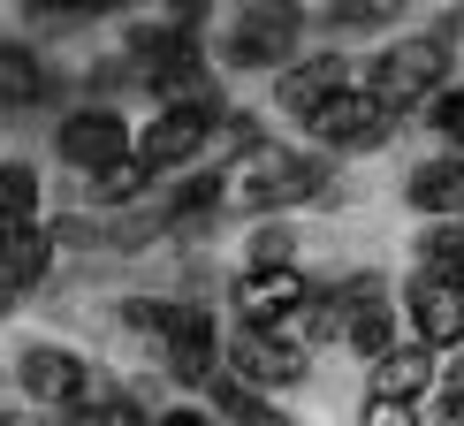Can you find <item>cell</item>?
<instances>
[{"label": "cell", "instance_id": "19", "mask_svg": "<svg viewBox=\"0 0 464 426\" xmlns=\"http://www.w3.org/2000/svg\"><path fill=\"white\" fill-rule=\"evenodd\" d=\"M411 275L464 297V221H419L411 228Z\"/></svg>", "mask_w": 464, "mask_h": 426}, {"label": "cell", "instance_id": "11", "mask_svg": "<svg viewBox=\"0 0 464 426\" xmlns=\"http://www.w3.org/2000/svg\"><path fill=\"white\" fill-rule=\"evenodd\" d=\"M396 305H403V335L411 343H427V351H464V297L457 289H441L427 275H411L403 266V289H396Z\"/></svg>", "mask_w": 464, "mask_h": 426}, {"label": "cell", "instance_id": "9", "mask_svg": "<svg viewBox=\"0 0 464 426\" xmlns=\"http://www.w3.org/2000/svg\"><path fill=\"white\" fill-rule=\"evenodd\" d=\"M214 130H221V114H206V107H152L138 122V160L160 183H176L214 160Z\"/></svg>", "mask_w": 464, "mask_h": 426}, {"label": "cell", "instance_id": "5", "mask_svg": "<svg viewBox=\"0 0 464 426\" xmlns=\"http://www.w3.org/2000/svg\"><path fill=\"white\" fill-rule=\"evenodd\" d=\"M46 160L62 168V176L100 183L107 168L138 160V122H130L122 107H107V100H76V107L53 114V130H46Z\"/></svg>", "mask_w": 464, "mask_h": 426}, {"label": "cell", "instance_id": "18", "mask_svg": "<svg viewBox=\"0 0 464 426\" xmlns=\"http://www.w3.org/2000/svg\"><path fill=\"white\" fill-rule=\"evenodd\" d=\"M313 31H327V46H351V38H389L403 31V8L396 0H327V8H313Z\"/></svg>", "mask_w": 464, "mask_h": 426}, {"label": "cell", "instance_id": "23", "mask_svg": "<svg viewBox=\"0 0 464 426\" xmlns=\"http://www.w3.org/2000/svg\"><path fill=\"white\" fill-rule=\"evenodd\" d=\"M237 266H304V221H251Z\"/></svg>", "mask_w": 464, "mask_h": 426}, {"label": "cell", "instance_id": "29", "mask_svg": "<svg viewBox=\"0 0 464 426\" xmlns=\"http://www.w3.org/2000/svg\"><path fill=\"white\" fill-rule=\"evenodd\" d=\"M237 426H304V419L289 411V403H275V396H259V403H251V411H244Z\"/></svg>", "mask_w": 464, "mask_h": 426}, {"label": "cell", "instance_id": "20", "mask_svg": "<svg viewBox=\"0 0 464 426\" xmlns=\"http://www.w3.org/2000/svg\"><path fill=\"white\" fill-rule=\"evenodd\" d=\"M31 221H53L46 213V176H38V160L8 152L0 160V228H31Z\"/></svg>", "mask_w": 464, "mask_h": 426}, {"label": "cell", "instance_id": "17", "mask_svg": "<svg viewBox=\"0 0 464 426\" xmlns=\"http://www.w3.org/2000/svg\"><path fill=\"white\" fill-rule=\"evenodd\" d=\"M396 343H411V335H403V305H396V297H389V305H358V313H343V358H351L358 373H373Z\"/></svg>", "mask_w": 464, "mask_h": 426}, {"label": "cell", "instance_id": "4", "mask_svg": "<svg viewBox=\"0 0 464 426\" xmlns=\"http://www.w3.org/2000/svg\"><path fill=\"white\" fill-rule=\"evenodd\" d=\"M343 190V160H327L313 145H275L259 168H244L237 176V221H297V213H327V198Z\"/></svg>", "mask_w": 464, "mask_h": 426}, {"label": "cell", "instance_id": "30", "mask_svg": "<svg viewBox=\"0 0 464 426\" xmlns=\"http://www.w3.org/2000/svg\"><path fill=\"white\" fill-rule=\"evenodd\" d=\"M434 31H441V38H450V46L464 53V0H457V8H434Z\"/></svg>", "mask_w": 464, "mask_h": 426}, {"label": "cell", "instance_id": "15", "mask_svg": "<svg viewBox=\"0 0 464 426\" xmlns=\"http://www.w3.org/2000/svg\"><path fill=\"white\" fill-rule=\"evenodd\" d=\"M441 389V351H427V343H396L389 358L365 373L358 396H389V403H427Z\"/></svg>", "mask_w": 464, "mask_h": 426}, {"label": "cell", "instance_id": "3", "mask_svg": "<svg viewBox=\"0 0 464 426\" xmlns=\"http://www.w3.org/2000/svg\"><path fill=\"white\" fill-rule=\"evenodd\" d=\"M304 38H313V8H297V0H244V8L221 15L214 62H221V76H266L275 84L282 69H297L313 53Z\"/></svg>", "mask_w": 464, "mask_h": 426}, {"label": "cell", "instance_id": "14", "mask_svg": "<svg viewBox=\"0 0 464 426\" xmlns=\"http://www.w3.org/2000/svg\"><path fill=\"white\" fill-rule=\"evenodd\" d=\"M62 100V69L38 53V38H0V107L8 114H38Z\"/></svg>", "mask_w": 464, "mask_h": 426}, {"label": "cell", "instance_id": "12", "mask_svg": "<svg viewBox=\"0 0 464 426\" xmlns=\"http://www.w3.org/2000/svg\"><path fill=\"white\" fill-rule=\"evenodd\" d=\"M396 198L411 221H464V152H427V160H411L403 168V183H396Z\"/></svg>", "mask_w": 464, "mask_h": 426}, {"label": "cell", "instance_id": "8", "mask_svg": "<svg viewBox=\"0 0 464 426\" xmlns=\"http://www.w3.org/2000/svg\"><path fill=\"white\" fill-rule=\"evenodd\" d=\"M313 351L304 343H289V335H275V327H237L228 320V373L237 381H251L259 396H297V389H313Z\"/></svg>", "mask_w": 464, "mask_h": 426}, {"label": "cell", "instance_id": "6", "mask_svg": "<svg viewBox=\"0 0 464 426\" xmlns=\"http://www.w3.org/2000/svg\"><path fill=\"white\" fill-rule=\"evenodd\" d=\"M403 138V122L389 107L373 100L365 84H351L343 100H327L313 122L297 130V145H313V152H327V160H373V152H389Z\"/></svg>", "mask_w": 464, "mask_h": 426}, {"label": "cell", "instance_id": "2", "mask_svg": "<svg viewBox=\"0 0 464 426\" xmlns=\"http://www.w3.org/2000/svg\"><path fill=\"white\" fill-rule=\"evenodd\" d=\"M457 62H464V53L450 46V38H441L434 24H419V31H396L389 46H373V53H365L358 84L373 92V100L389 107L403 130H411V122H419V114H427L450 84H464V69H457Z\"/></svg>", "mask_w": 464, "mask_h": 426}, {"label": "cell", "instance_id": "13", "mask_svg": "<svg viewBox=\"0 0 464 426\" xmlns=\"http://www.w3.org/2000/svg\"><path fill=\"white\" fill-rule=\"evenodd\" d=\"M53 266H62V237H53V221L0 228V289H8L15 305L38 297V289L53 282Z\"/></svg>", "mask_w": 464, "mask_h": 426}, {"label": "cell", "instance_id": "26", "mask_svg": "<svg viewBox=\"0 0 464 426\" xmlns=\"http://www.w3.org/2000/svg\"><path fill=\"white\" fill-rule=\"evenodd\" d=\"M100 426H160V411H152V403L130 389V373H122V389H114V403L100 411Z\"/></svg>", "mask_w": 464, "mask_h": 426}, {"label": "cell", "instance_id": "31", "mask_svg": "<svg viewBox=\"0 0 464 426\" xmlns=\"http://www.w3.org/2000/svg\"><path fill=\"white\" fill-rule=\"evenodd\" d=\"M441 389H464V351H450V358H441Z\"/></svg>", "mask_w": 464, "mask_h": 426}, {"label": "cell", "instance_id": "22", "mask_svg": "<svg viewBox=\"0 0 464 426\" xmlns=\"http://www.w3.org/2000/svg\"><path fill=\"white\" fill-rule=\"evenodd\" d=\"M84 198L100 206V213H138V206L160 198V176H152L145 160H122V168H107L100 183H84Z\"/></svg>", "mask_w": 464, "mask_h": 426}, {"label": "cell", "instance_id": "7", "mask_svg": "<svg viewBox=\"0 0 464 426\" xmlns=\"http://www.w3.org/2000/svg\"><path fill=\"white\" fill-rule=\"evenodd\" d=\"M358 69H365V62H358L351 46H313L297 69H282L275 84H266V114L289 122V130H304L327 100H343V92L358 84Z\"/></svg>", "mask_w": 464, "mask_h": 426}, {"label": "cell", "instance_id": "1", "mask_svg": "<svg viewBox=\"0 0 464 426\" xmlns=\"http://www.w3.org/2000/svg\"><path fill=\"white\" fill-rule=\"evenodd\" d=\"M8 381H15V403L46 411L53 426H100V411L114 403V389H122V373L92 365L76 343H53V335H15Z\"/></svg>", "mask_w": 464, "mask_h": 426}, {"label": "cell", "instance_id": "24", "mask_svg": "<svg viewBox=\"0 0 464 426\" xmlns=\"http://www.w3.org/2000/svg\"><path fill=\"white\" fill-rule=\"evenodd\" d=\"M419 122L434 130V145H441V152H464V84H450L427 114H419Z\"/></svg>", "mask_w": 464, "mask_h": 426}, {"label": "cell", "instance_id": "32", "mask_svg": "<svg viewBox=\"0 0 464 426\" xmlns=\"http://www.w3.org/2000/svg\"><path fill=\"white\" fill-rule=\"evenodd\" d=\"M0 426H31V403H8V411H0Z\"/></svg>", "mask_w": 464, "mask_h": 426}, {"label": "cell", "instance_id": "10", "mask_svg": "<svg viewBox=\"0 0 464 426\" xmlns=\"http://www.w3.org/2000/svg\"><path fill=\"white\" fill-rule=\"evenodd\" d=\"M313 289H320L313 266H237L228 275V320L237 327H282L289 313H304Z\"/></svg>", "mask_w": 464, "mask_h": 426}, {"label": "cell", "instance_id": "25", "mask_svg": "<svg viewBox=\"0 0 464 426\" xmlns=\"http://www.w3.org/2000/svg\"><path fill=\"white\" fill-rule=\"evenodd\" d=\"M351 426H427V403H389V396H358Z\"/></svg>", "mask_w": 464, "mask_h": 426}, {"label": "cell", "instance_id": "16", "mask_svg": "<svg viewBox=\"0 0 464 426\" xmlns=\"http://www.w3.org/2000/svg\"><path fill=\"white\" fill-rule=\"evenodd\" d=\"M282 145V130H275V114L266 107H228L221 114V130H214V168H228V176H244V168H259L266 152Z\"/></svg>", "mask_w": 464, "mask_h": 426}, {"label": "cell", "instance_id": "28", "mask_svg": "<svg viewBox=\"0 0 464 426\" xmlns=\"http://www.w3.org/2000/svg\"><path fill=\"white\" fill-rule=\"evenodd\" d=\"M160 426H221V419L206 411L198 396H176V403H168V411H160Z\"/></svg>", "mask_w": 464, "mask_h": 426}, {"label": "cell", "instance_id": "27", "mask_svg": "<svg viewBox=\"0 0 464 426\" xmlns=\"http://www.w3.org/2000/svg\"><path fill=\"white\" fill-rule=\"evenodd\" d=\"M427 426H464V389H434L427 396Z\"/></svg>", "mask_w": 464, "mask_h": 426}, {"label": "cell", "instance_id": "21", "mask_svg": "<svg viewBox=\"0 0 464 426\" xmlns=\"http://www.w3.org/2000/svg\"><path fill=\"white\" fill-rule=\"evenodd\" d=\"M107 320L122 327L130 343H145V351L160 358V351H168V335H176V320H183V297H145V289H138V297H114V313H107Z\"/></svg>", "mask_w": 464, "mask_h": 426}]
</instances>
